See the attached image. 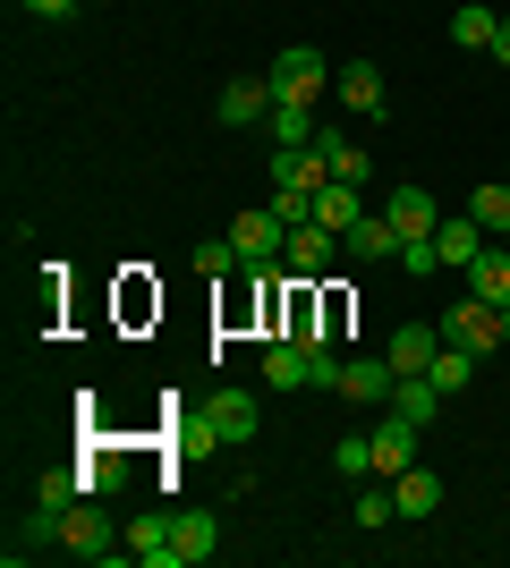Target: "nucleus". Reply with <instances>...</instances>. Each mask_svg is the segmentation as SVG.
I'll return each instance as SVG.
<instances>
[{"label": "nucleus", "instance_id": "nucleus-27", "mask_svg": "<svg viewBox=\"0 0 510 568\" xmlns=\"http://www.w3.org/2000/svg\"><path fill=\"white\" fill-rule=\"evenodd\" d=\"M272 136H281V144H316L323 128L307 119V102H272Z\"/></svg>", "mask_w": 510, "mask_h": 568}, {"label": "nucleus", "instance_id": "nucleus-19", "mask_svg": "<svg viewBox=\"0 0 510 568\" xmlns=\"http://www.w3.org/2000/svg\"><path fill=\"white\" fill-rule=\"evenodd\" d=\"M477 246H486V230H477L468 213L434 230V255H442V272H468V263H477Z\"/></svg>", "mask_w": 510, "mask_h": 568}, {"label": "nucleus", "instance_id": "nucleus-2", "mask_svg": "<svg viewBox=\"0 0 510 568\" xmlns=\"http://www.w3.org/2000/svg\"><path fill=\"white\" fill-rule=\"evenodd\" d=\"M332 77H340V69L323 60L316 43H290V51H281V60L264 69V85H272V102H316L323 85H332Z\"/></svg>", "mask_w": 510, "mask_h": 568}, {"label": "nucleus", "instance_id": "nucleus-10", "mask_svg": "<svg viewBox=\"0 0 510 568\" xmlns=\"http://www.w3.org/2000/svg\"><path fill=\"white\" fill-rule=\"evenodd\" d=\"M383 221H391L400 237H434V230H442V204H434L426 187H391V195H383Z\"/></svg>", "mask_w": 510, "mask_h": 568}, {"label": "nucleus", "instance_id": "nucleus-30", "mask_svg": "<svg viewBox=\"0 0 510 568\" xmlns=\"http://www.w3.org/2000/svg\"><path fill=\"white\" fill-rule=\"evenodd\" d=\"M332 467L340 475H374V442H366V433H340V442H332Z\"/></svg>", "mask_w": 510, "mask_h": 568}, {"label": "nucleus", "instance_id": "nucleus-1", "mask_svg": "<svg viewBox=\"0 0 510 568\" xmlns=\"http://www.w3.org/2000/svg\"><path fill=\"white\" fill-rule=\"evenodd\" d=\"M60 551H69V560H128V535L111 526L102 493H86V500L60 509Z\"/></svg>", "mask_w": 510, "mask_h": 568}, {"label": "nucleus", "instance_id": "nucleus-28", "mask_svg": "<svg viewBox=\"0 0 510 568\" xmlns=\"http://www.w3.org/2000/svg\"><path fill=\"white\" fill-rule=\"evenodd\" d=\"M391 518H400V493H391V484H366L358 493V526L374 535V526H391Z\"/></svg>", "mask_w": 510, "mask_h": 568}, {"label": "nucleus", "instance_id": "nucleus-17", "mask_svg": "<svg viewBox=\"0 0 510 568\" xmlns=\"http://www.w3.org/2000/svg\"><path fill=\"white\" fill-rule=\"evenodd\" d=\"M391 493H400V518H434V509H442V475L400 467V475H391Z\"/></svg>", "mask_w": 510, "mask_h": 568}, {"label": "nucleus", "instance_id": "nucleus-23", "mask_svg": "<svg viewBox=\"0 0 510 568\" xmlns=\"http://www.w3.org/2000/svg\"><path fill=\"white\" fill-rule=\"evenodd\" d=\"M316 221H323V230H340V237H349V230H358V221H366L358 187H349V179H332V187L316 195Z\"/></svg>", "mask_w": 510, "mask_h": 568}, {"label": "nucleus", "instance_id": "nucleus-21", "mask_svg": "<svg viewBox=\"0 0 510 568\" xmlns=\"http://www.w3.org/2000/svg\"><path fill=\"white\" fill-rule=\"evenodd\" d=\"M264 382L272 390H298V382H307V339H290V332L272 339L264 348Z\"/></svg>", "mask_w": 510, "mask_h": 568}, {"label": "nucleus", "instance_id": "nucleus-16", "mask_svg": "<svg viewBox=\"0 0 510 568\" xmlns=\"http://www.w3.org/2000/svg\"><path fill=\"white\" fill-rule=\"evenodd\" d=\"M391 407H400V416H409V425L426 433V425L442 416V390H434V374H400V382H391Z\"/></svg>", "mask_w": 510, "mask_h": 568}, {"label": "nucleus", "instance_id": "nucleus-7", "mask_svg": "<svg viewBox=\"0 0 510 568\" xmlns=\"http://www.w3.org/2000/svg\"><path fill=\"white\" fill-rule=\"evenodd\" d=\"M204 416H213L221 442H256V433H264V407H256V390H230V382L204 399Z\"/></svg>", "mask_w": 510, "mask_h": 568}, {"label": "nucleus", "instance_id": "nucleus-25", "mask_svg": "<svg viewBox=\"0 0 510 568\" xmlns=\"http://www.w3.org/2000/svg\"><path fill=\"white\" fill-rule=\"evenodd\" d=\"M349 246H358V255H366V263H400V230H391V221H383V213H366V221H358V230H349Z\"/></svg>", "mask_w": 510, "mask_h": 568}, {"label": "nucleus", "instance_id": "nucleus-13", "mask_svg": "<svg viewBox=\"0 0 510 568\" xmlns=\"http://www.w3.org/2000/svg\"><path fill=\"white\" fill-rule=\"evenodd\" d=\"M256 119H272V85L264 77H230L221 85V128H256Z\"/></svg>", "mask_w": 510, "mask_h": 568}, {"label": "nucleus", "instance_id": "nucleus-4", "mask_svg": "<svg viewBox=\"0 0 510 568\" xmlns=\"http://www.w3.org/2000/svg\"><path fill=\"white\" fill-rule=\"evenodd\" d=\"M230 246H239L247 272H272V263H281V246H290V221L272 213V204H256V213L230 221Z\"/></svg>", "mask_w": 510, "mask_h": 568}, {"label": "nucleus", "instance_id": "nucleus-9", "mask_svg": "<svg viewBox=\"0 0 510 568\" xmlns=\"http://www.w3.org/2000/svg\"><path fill=\"white\" fill-rule=\"evenodd\" d=\"M366 442H374V475H400V467H417V425L391 407L383 425H366Z\"/></svg>", "mask_w": 510, "mask_h": 568}, {"label": "nucleus", "instance_id": "nucleus-5", "mask_svg": "<svg viewBox=\"0 0 510 568\" xmlns=\"http://www.w3.org/2000/svg\"><path fill=\"white\" fill-rule=\"evenodd\" d=\"M323 187H332V170H323L316 144H272V195H307L316 204Z\"/></svg>", "mask_w": 510, "mask_h": 568}, {"label": "nucleus", "instance_id": "nucleus-34", "mask_svg": "<svg viewBox=\"0 0 510 568\" xmlns=\"http://www.w3.org/2000/svg\"><path fill=\"white\" fill-rule=\"evenodd\" d=\"M502 339H510V306H502Z\"/></svg>", "mask_w": 510, "mask_h": 568}, {"label": "nucleus", "instance_id": "nucleus-6", "mask_svg": "<svg viewBox=\"0 0 510 568\" xmlns=\"http://www.w3.org/2000/svg\"><path fill=\"white\" fill-rule=\"evenodd\" d=\"M340 246H349V237H340V230H323V221H290V246H281V263H290L298 281H316V272L340 255Z\"/></svg>", "mask_w": 510, "mask_h": 568}, {"label": "nucleus", "instance_id": "nucleus-35", "mask_svg": "<svg viewBox=\"0 0 510 568\" xmlns=\"http://www.w3.org/2000/svg\"><path fill=\"white\" fill-rule=\"evenodd\" d=\"M502 179H510V170H502Z\"/></svg>", "mask_w": 510, "mask_h": 568}, {"label": "nucleus", "instance_id": "nucleus-24", "mask_svg": "<svg viewBox=\"0 0 510 568\" xmlns=\"http://www.w3.org/2000/svg\"><path fill=\"white\" fill-rule=\"evenodd\" d=\"M468 221H477L486 237H502L510 230V179H486V187L468 195Z\"/></svg>", "mask_w": 510, "mask_h": 568}, {"label": "nucleus", "instance_id": "nucleus-14", "mask_svg": "<svg viewBox=\"0 0 510 568\" xmlns=\"http://www.w3.org/2000/svg\"><path fill=\"white\" fill-rule=\"evenodd\" d=\"M128 560H137V568H179V544H170V518H162V509L128 526Z\"/></svg>", "mask_w": 510, "mask_h": 568}, {"label": "nucleus", "instance_id": "nucleus-18", "mask_svg": "<svg viewBox=\"0 0 510 568\" xmlns=\"http://www.w3.org/2000/svg\"><path fill=\"white\" fill-rule=\"evenodd\" d=\"M493 34H502V18H493L486 0H460V9H451V43L460 51H493Z\"/></svg>", "mask_w": 510, "mask_h": 568}, {"label": "nucleus", "instance_id": "nucleus-11", "mask_svg": "<svg viewBox=\"0 0 510 568\" xmlns=\"http://www.w3.org/2000/svg\"><path fill=\"white\" fill-rule=\"evenodd\" d=\"M391 356H358V365H340V399H358V407H391Z\"/></svg>", "mask_w": 510, "mask_h": 568}, {"label": "nucleus", "instance_id": "nucleus-33", "mask_svg": "<svg viewBox=\"0 0 510 568\" xmlns=\"http://www.w3.org/2000/svg\"><path fill=\"white\" fill-rule=\"evenodd\" d=\"M493 60H502V69H510V18H502V34H493Z\"/></svg>", "mask_w": 510, "mask_h": 568}, {"label": "nucleus", "instance_id": "nucleus-3", "mask_svg": "<svg viewBox=\"0 0 510 568\" xmlns=\"http://www.w3.org/2000/svg\"><path fill=\"white\" fill-rule=\"evenodd\" d=\"M442 339H460L468 356H493V348H510V339H502V306H493V297H477V288H468L460 306L442 314Z\"/></svg>", "mask_w": 510, "mask_h": 568}, {"label": "nucleus", "instance_id": "nucleus-26", "mask_svg": "<svg viewBox=\"0 0 510 568\" xmlns=\"http://www.w3.org/2000/svg\"><path fill=\"white\" fill-rule=\"evenodd\" d=\"M316 153H323V170H332V179H349V187H366V144H349V136H316Z\"/></svg>", "mask_w": 510, "mask_h": 568}, {"label": "nucleus", "instance_id": "nucleus-22", "mask_svg": "<svg viewBox=\"0 0 510 568\" xmlns=\"http://www.w3.org/2000/svg\"><path fill=\"white\" fill-rule=\"evenodd\" d=\"M468 288H477V297H493V306H510V255H502V246H477Z\"/></svg>", "mask_w": 510, "mask_h": 568}, {"label": "nucleus", "instance_id": "nucleus-29", "mask_svg": "<svg viewBox=\"0 0 510 568\" xmlns=\"http://www.w3.org/2000/svg\"><path fill=\"white\" fill-rule=\"evenodd\" d=\"M196 272H204V281H230V272H247V263H239L230 237H204V246H196Z\"/></svg>", "mask_w": 510, "mask_h": 568}, {"label": "nucleus", "instance_id": "nucleus-31", "mask_svg": "<svg viewBox=\"0 0 510 568\" xmlns=\"http://www.w3.org/2000/svg\"><path fill=\"white\" fill-rule=\"evenodd\" d=\"M307 390H340V356L323 348V339L307 348Z\"/></svg>", "mask_w": 510, "mask_h": 568}, {"label": "nucleus", "instance_id": "nucleus-20", "mask_svg": "<svg viewBox=\"0 0 510 568\" xmlns=\"http://www.w3.org/2000/svg\"><path fill=\"white\" fill-rule=\"evenodd\" d=\"M426 374H434V390H442V399H460L468 382H477V356H468L460 339H442V348H434V365H426Z\"/></svg>", "mask_w": 510, "mask_h": 568}, {"label": "nucleus", "instance_id": "nucleus-8", "mask_svg": "<svg viewBox=\"0 0 510 568\" xmlns=\"http://www.w3.org/2000/svg\"><path fill=\"white\" fill-rule=\"evenodd\" d=\"M170 544H179V568L213 560V551H221V518H213V509H170Z\"/></svg>", "mask_w": 510, "mask_h": 568}, {"label": "nucleus", "instance_id": "nucleus-15", "mask_svg": "<svg viewBox=\"0 0 510 568\" xmlns=\"http://www.w3.org/2000/svg\"><path fill=\"white\" fill-rule=\"evenodd\" d=\"M434 348H442V323L434 332H426V323H400V332H391V374H426V365H434Z\"/></svg>", "mask_w": 510, "mask_h": 568}, {"label": "nucleus", "instance_id": "nucleus-32", "mask_svg": "<svg viewBox=\"0 0 510 568\" xmlns=\"http://www.w3.org/2000/svg\"><path fill=\"white\" fill-rule=\"evenodd\" d=\"M18 9H26V18H43V26H60V18L77 9V0H18Z\"/></svg>", "mask_w": 510, "mask_h": 568}, {"label": "nucleus", "instance_id": "nucleus-12", "mask_svg": "<svg viewBox=\"0 0 510 568\" xmlns=\"http://www.w3.org/2000/svg\"><path fill=\"white\" fill-rule=\"evenodd\" d=\"M332 85H340V102H349V119H383V111H391L383 69H366V60H358V69H340Z\"/></svg>", "mask_w": 510, "mask_h": 568}]
</instances>
